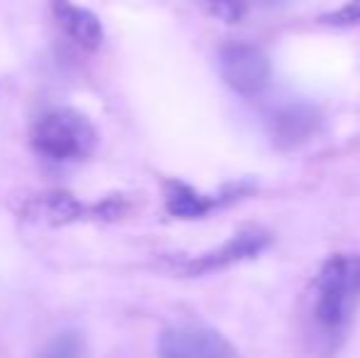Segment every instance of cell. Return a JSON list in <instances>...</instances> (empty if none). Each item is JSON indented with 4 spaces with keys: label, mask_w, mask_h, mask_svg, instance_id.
Here are the masks:
<instances>
[{
    "label": "cell",
    "mask_w": 360,
    "mask_h": 358,
    "mask_svg": "<svg viewBox=\"0 0 360 358\" xmlns=\"http://www.w3.org/2000/svg\"><path fill=\"white\" fill-rule=\"evenodd\" d=\"M167 211L176 219H199V216L209 214L218 204V199L199 194L191 186L181 184V181H167Z\"/></svg>",
    "instance_id": "8"
},
{
    "label": "cell",
    "mask_w": 360,
    "mask_h": 358,
    "mask_svg": "<svg viewBox=\"0 0 360 358\" xmlns=\"http://www.w3.org/2000/svg\"><path fill=\"white\" fill-rule=\"evenodd\" d=\"M39 358H84V341L74 331L59 334L49 341L47 349L39 354Z\"/></svg>",
    "instance_id": "10"
},
{
    "label": "cell",
    "mask_w": 360,
    "mask_h": 358,
    "mask_svg": "<svg viewBox=\"0 0 360 358\" xmlns=\"http://www.w3.org/2000/svg\"><path fill=\"white\" fill-rule=\"evenodd\" d=\"M360 307V255H333L311 287V321L319 336L336 344Z\"/></svg>",
    "instance_id": "1"
},
{
    "label": "cell",
    "mask_w": 360,
    "mask_h": 358,
    "mask_svg": "<svg viewBox=\"0 0 360 358\" xmlns=\"http://www.w3.org/2000/svg\"><path fill=\"white\" fill-rule=\"evenodd\" d=\"M321 23L326 25H356L360 23V0H351V3L341 5L333 13L321 15Z\"/></svg>",
    "instance_id": "12"
},
{
    "label": "cell",
    "mask_w": 360,
    "mask_h": 358,
    "mask_svg": "<svg viewBox=\"0 0 360 358\" xmlns=\"http://www.w3.org/2000/svg\"><path fill=\"white\" fill-rule=\"evenodd\" d=\"M98 135L84 113L57 108L44 113L32 128V145L39 155L54 162L84 160L96 150Z\"/></svg>",
    "instance_id": "3"
},
{
    "label": "cell",
    "mask_w": 360,
    "mask_h": 358,
    "mask_svg": "<svg viewBox=\"0 0 360 358\" xmlns=\"http://www.w3.org/2000/svg\"><path fill=\"white\" fill-rule=\"evenodd\" d=\"M191 3L199 5L211 18L223 20V23H238L243 18V13H245L243 0H191Z\"/></svg>",
    "instance_id": "11"
},
{
    "label": "cell",
    "mask_w": 360,
    "mask_h": 358,
    "mask_svg": "<svg viewBox=\"0 0 360 358\" xmlns=\"http://www.w3.org/2000/svg\"><path fill=\"white\" fill-rule=\"evenodd\" d=\"M221 74L233 91L257 96L270 82V62L252 44L233 42L221 49Z\"/></svg>",
    "instance_id": "5"
},
{
    "label": "cell",
    "mask_w": 360,
    "mask_h": 358,
    "mask_svg": "<svg viewBox=\"0 0 360 358\" xmlns=\"http://www.w3.org/2000/svg\"><path fill=\"white\" fill-rule=\"evenodd\" d=\"M130 209H133V201L120 194L86 204L69 191H42V194L27 196L22 201L20 216L32 224L67 226L76 224V221H118L128 216Z\"/></svg>",
    "instance_id": "2"
},
{
    "label": "cell",
    "mask_w": 360,
    "mask_h": 358,
    "mask_svg": "<svg viewBox=\"0 0 360 358\" xmlns=\"http://www.w3.org/2000/svg\"><path fill=\"white\" fill-rule=\"evenodd\" d=\"M52 13L57 18V23L62 25L64 32L79 47L84 49L101 47V42H103V27H101V20L91 10L79 8L72 0H52Z\"/></svg>",
    "instance_id": "7"
},
{
    "label": "cell",
    "mask_w": 360,
    "mask_h": 358,
    "mask_svg": "<svg viewBox=\"0 0 360 358\" xmlns=\"http://www.w3.org/2000/svg\"><path fill=\"white\" fill-rule=\"evenodd\" d=\"M270 243V236L260 229H245L240 234H236L233 238H228L223 245L209 250V253H201L196 258L181 260L174 268L181 275H206V272H214L221 268H228L233 263H240L245 258H252V255L260 253L265 245Z\"/></svg>",
    "instance_id": "6"
},
{
    "label": "cell",
    "mask_w": 360,
    "mask_h": 358,
    "mask_svg": "<svg viewBox=\"0 0 360 358\" xmlns=\"http://www.w3.org/2000/svg\"><path fill=\"white\" fill-rule=\"evenodd\" d=\"M314 123H316V115H311L309 108H289L282 110L275 118L277 125V138L280 140H299L304 135L311 133Z\"/></svg>",
    "instance_id": "9"
},
{
    "label": "cell",
    "mask_w": 360,
    "mask_h": 358,
    "mask_svg": "<svg viewBox=\"0 0 360 358\" xmlns=\"http://www.w3.org/2000/svg\"><path fill=\"white\" fill-rule=\"evenodd\" d=\"M160 358H240V354L209 326L181 324L160 336Z\"/></svg>",
    "instance_id": "4"
}]
</instances>
